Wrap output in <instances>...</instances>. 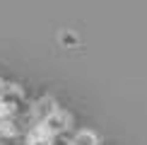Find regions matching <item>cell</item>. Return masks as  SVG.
I'll return each instance as SVG.
<instances>
[{
	"mask_svg": "<svg viewBox=\"0 0 147 145\" xmlns=\"http://www.w3.org/2000/svg\"><path fill=\"white\" fill-rule=\"evenodd\" d=\"M46 123H48V131H63V128H68V123H70V114L56 109V111L46 119Z\"/></svg>",
	"mask_w": 147,
	"mask_h": 145,
	"instance_id": "obj_1",
	"label": "cell"
},
{
	"mask_svg": "<svg viewBox=\"0 0 147 145\" xmlns=\"http://www.w3.org/2000/svg\"><path fill=\"white\" fill-rule=\"evenodd\" d=\"M72 145H96V136L92 131H80L75 136V140H72Z\"/></svg>",
	"mask_w": 147,
	"mask_h": 145,
	"instance_id": "obj_2",
	"label": "cell"
}]
</instances>
